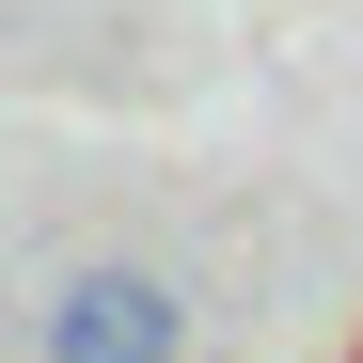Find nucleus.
<instances>
[{
	"instance_id": "1",
	"label": "nucleus",
	"mask_w": 363,
	"mask_h": 363,
	"mask_svg": "<svg viewBox=\"0 0 363 363\" xmlns=\"http://www.w3.org/2000/svg\"><path fill=\"white\" fill-rule=\"evenodd\" d=\"M48 363H190V300L158 269H79L48 300Z\"/></svg>"
}]
</instances>
